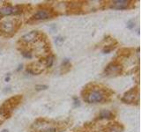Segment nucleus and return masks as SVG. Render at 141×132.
Returning a JSON list of instances; mask_svg holds the SVG:
<instances>
[{
    "mask_svg": "<svg viewBox=\"0 0 141 132\" xmlns=\"http://www.w3.org/2000/svg\"><path fill=\"white\" fill-rule=\"evenodd\" d=\"M122 100L125 103H134L135 101H139V90L135 88L130 90L123 95Z\"/></svg>",
    "mask_w": 141,
    "mask_h": 132,
    "instance_id": "7ed1b4c3",
    "label": "nucleus"
},
{
    "mask_svg": "<svg viewBox=\"0 0 141 132\" xmlns=\"http://www.w3.org/2000/svg\"><path fill=\"white\" fill-rule=\"evenodd\" d=\"M3 18V16H2V15H1V14H0V20H1V19H2Z\"/></svg>",
    "mask_w": 141,
    "mask_h": 132,
    "instance_id": "a211bd4d",
    "label": "nucleus"
},
{
    "mask_svg": "<svg viewBox=\"0 0 141 132\" xmlns=\"http://www.w3.org/2000/svg\"><path fill=\"white\" fill-rule=\"evenodd\" d=\"M42 70H43V67L38 63H33V64L27 65V71L32 73L33 75L40 74Z\"/></svg>",
    "mask_w": 141,
    "mask_h": 132,
    "instance_id": "0eeeda50",
    "label": "nucleus"
},
{
    "mask_svg": "<svg viewBox=\"0 0 141 132\" xmlns=\"http://www.w3.org/2000/svg\"><path fill=\"white\" fill-rule=\"evenodd\" d=\"M50 17L51 14L49 12H48L46 10H40L34 14L33 18L36 20H47V19L50 18Z\"/></svg>",
    "mask_w": 141,
    "mask_h": 132,
    "instance_id": "6e6552de",
    "label": "nucleus"
},
{
    "mask_svg": "<svg viewBox=\"0 0 141 132\" xmlns=\"http://www.w3.org/2000/svg\"><path fill=\"white\" fill-rule=\"evenodd\" d=\"M123 126L121 124L115 122V123H112L110 125L107 127L106 129V132H123Z\"/></svg>",
    "mask_w": 141,
    "mask_h": 132,
    "instance_id": "9d476101",
    "label": "nucleus"
},
{
    "mask_svg": "<svg viewBox=\"0 0 141 132\" xmlns=\"http://www.w3.org/2000/svg\"><path fill=\"white\" fill-rule=\"evenodd\" d=\"M38 36H39V33L37 31H32L29 34H26L24 36H22L21 41L26 42V43H29V42H34V41L38 38Z\"/></svg>",
    "mask_w": 141,
    "mask_h": 132,
    "instance_id": "1a4fd4ad",
    "label": "nucleus"
},
{
    "mask_svg": "<svg viewBox=\"0 0 141 132\" xmlns=\"http://www.w3.org/2000/svg\"><path fill=\"white\" fill-rule=\"evenodd\" d=\"M114 116H113L112 113L109 110H102L100 114V118L101 119H111Z\"/></svg>",
    "mask_w": 141,
    "mask_h": 132,
    "instance_id": "9b49d317",
    "label": "nucleus"
},
{
    "mask_svg": "<svg viewBox=\"0 0 141 132\" xmlns=\"http://www.w3.org/2000/svg\"><path fill=\"white\" fill-rule=\"evenodd\" d=\"M2 132H9V131H8V130H4Z\"/></svg>",
    "mask_w": 141,
    "mask_h": 132,
    "instance_id": "f3484780",
    "label": "nucleus"
},
{
    "mask_svg": "<svg viewBox=\"0 0 141 132\" xmlns=\"http://www.w3.org/2000/svg\"><path fill=\"white\" fill-rule=\"evenodd\" d=\"M105 99V92L101 89H91L86 92L84 100L87 103H99Z\"/></svg>",
    "mask_w": 141,
    "mask_h": 132,
    "instance_id": "f257e3e1",
    "label": "nucleus"
},
{
    "mask_svg": "<svg viewBox=\"0 0 141 132\" xmlns=\"http://www.w3.org/2000/svg\"><path fill=\"white\" fill-rule=\"evenodd\" d=\"M16 23L14 20H8L0 23V34L4 36H10L15 33Z\"/></svg>",
    "mask_w": 141,
    "mask_h": 132,
    "instance_id": "f03ea898",
    "label": "nucleus"
},
{
    "mask_svg": "<svg viewBox=\"0 0 141 132\" xmlns=\"http://www.w3.org/2000/svg\"><path fill=\"white\" fill-rule=\"evenodd\" d=\"M23 11L20 6H4L0 8V14L3 17L5 15H12V14H19L21 13Z\"/></svg>",
    "mask_w": 141,
    "mask_h": 132,
    "instance_id": "20e7f679",
    "label": "nucleus"
},
{
    "mask_svg": "<svg viewBox=\"0 0 141 132\" xmlns=\"http://www.w3.org/2000/svg\"><path fill=\"white\" fill-rule=\"evenodd\" d=\"M134 26H135V22H134V20H129L128 23H127V27L129 28V29H132V28H134Z\"/></svg>",
    "mask_w": 141,
    "mask_h": 132,
    "instance_id": "dca6fc26",
    "label": "nucleus"
},
{
    "mask_svg": "<svg viewBox=\"0 0 141 132\" xmlns=\"http://www.w3.org/2000/svg\"><path fill=\"white\" fill-rule=\"evenodd\" d=\"M54 63V56H49L46 58V60H45V65L47 67H51Z\"/></svg>",
    "mask_w": 141,
    "mask_h": 132,
    "instance_id": "f8f14e48",
    "label": "nucleus"
},
{
    "mask_svg": "<svg viewBox=\"0 0 141 132\" xmlns=\"http://www.w3.org/2000/svg\"><path fill=\"white\" fill-rule=\"evenodd\" d=\"M122 71V66L117 62H112L107 66V68L105 70V72L107 75L110 76H115V75L120 74Z\"/></svg>",
    "mask_w": 141,
    "mask_h": 132,
    "instance_id": "39448f33",
    "label": "nucleus"
},
{
    "mask_svg": "<svg viewBox=\"0 0 141 132\" xmlns=\"http://www.w3.org/2000/svg\"><path fill=\"white\" fill-rule=\"evenodd\" d=\"M64 41H65V39L63 38V37L58 36V37H56V38L55 42H56V44L57 45V46H61V45H62V43L64 42Z\"/></svg>",
    "mask_w": 141,
    "mask_h": 132,
    "instance_id": "4468645a",
    "label": "nucleus"
},
{
    "mask_svg": "<svg viewBox=\"0 0 141 132\" xmlns=\"http://www.w3.org/2000/svg\"><path fill=\"white\" fill-rule=\"evenodd\" d=\"M48 86L46 85H36L35 86V90L36 91H42V90H47Z\"/></svg>",
    "mask_w": 141,
    "mask_h": 132,
    "instance_id": "ddd939ff",
    "label": "nucleus"
},
{
    "mask_svg": "<svg viewBox=\"0 0 141 132\" xmlns=\"http://www.w3.org/2000/svg\"><path fill=\"white\" fill-rule=\"evenodd\" d=\"M130 1H126V0H117V1H113L112 4H111V8L117 9V10H123V9L128 8Z\"/></svg>",
    "mask_w": 141,
    "mask_h": 132,
    "instance_id": "423d86ee",
    "label": "nucleus"
},
{
    "mask_svg": "<svg viewBox=\"0 0 141 132\" xmlns=\"http://www.w3.org/2000/svg\"><path fill=\"white\" fill-rule=\"evenodd\" d=\"M56 131H57V130L55 127H48V128L43 129L42 130V132H56Z\"/></svg>",
    "mask_w": 141,
    "mask_h": 132,
    "instance_id": "2eb2a0df",
    "label": "nucleus"
}]
</instances>
